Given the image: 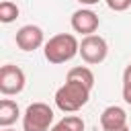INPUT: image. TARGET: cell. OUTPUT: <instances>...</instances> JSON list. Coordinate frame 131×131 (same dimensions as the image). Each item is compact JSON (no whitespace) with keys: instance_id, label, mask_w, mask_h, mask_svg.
Wrapping results in <instances>:
<instances>
[{"instance_id":"obj_1","label":"cell","mask_w":131,"mask_h":131,"mask_svg":"<svg viewBox=\"0 0 131 131\" xmlns=\"http://www.w3.org/2000/svg\"><path fill=\"white\" fill-rule=\"evenodd\" d=\"M90 90L92 88H88L86 84H82L78 80H66V84L59 86L55 92V98H53L55 106L61 113H76L88 102Z\"/></svg>"},{"instance_id":"obj_2","label":"cell","mask_w":131,"mask_h":131,"mask_svg":"<svg viewBox=\"0 0 131 131\" xmlns=\"http://www.w3.org/2000/svg\"><path fill=\"white\" fill-rule=\"evenodd\" d=\"M45 59L49 63H66L70 61L72 57H76L80 53V43L74 35L70 33H59V35H53L49 37V41L45 43Z\"/></svg>"},{"instance_id":"obj_3","label":"cell","mask_w":131,"mask_h":131,"mask_svg":"<svg viewBox=\"0 0 131 131\" xmlns=\"http://www.w3.org/2000/svg\"><path fill=\"white\" fill-rule=\"evenodd\" d=\"M53 123V111L45 102H33L23 115V131H49Z\"/></svg>"},{"instance_id":"obj_4","label":"cell","mask_w":131,"mask_h":131,"mask_svg":"<svg viewBox=\"0 0 131 131\" xmlns=\"http://www.w3.org/2000/svg\"><path fill=\"white\" fill-rule=\"evenodd\" d=\"M80 55L90 66L102 63L106 59V55H108V45L100 35H86L80 41Z\"/></svg>"},{"instance_id":"obj_5","label":"cell","mask_w":131,"mask_h":131,"mask_svg":"<svg viewBox=\"0 0 131 131\" xmlns=\"http://www.w3.org/2000/svg\"><path fill=\"white\" fill-rule=\"evenodd\" d=\"M25 72L18 68V66H12V63H6L0 68V92L4 96H12V94H18L23 92L25 88Z\"/></svg>"},{"instance_id":"obj_6","label":"cell","mask_w":131,"mask_h":131,"mask_svg":"<svg viewBox=\"0 0 131 131\" xmlns=\"http://www.w3.org/2000/svg\"><path fill=\"white\" fill-rule=\"evenodd\" d=\"M72 29L76 31V33H80V35H94V31L98 29V25H100V20H98V14L96 12H92L90 8H80V10H76L74 14H72Z\"/></svg>"},{"instance_id":"obj_7","label":"cell","mask_w":131,"mask_h":131,"mask_svg":"<svg viewBox=\"0 0 131 131\" xmlns=\"http://www.w3.org/2000/svg\"><path fill=\"white\" fill-rule=\"evenodd\" d=\"M16 45L23 51H35L43 45V29L37 25H25L16 31Z\"/></svg>"},{"instance_id":"obj_8","label":"cell","mask_w":131,"mask_h":131,"mask_svg":"<svg viewBox=\"0 0 131 131\" xmlns=\"http://www.w3.org/2000/svg\"><path fill=\"white\" fill-rule=\"evenodd\" d=\"M100 125L102 129H117V127H125L127 125V113L125 108L111 104L100 113Z\"/></svg>"},{"instance_id":"obj_9","label":"cell","mask_w":131,"mask_h":131,"mask_svg":"<svg viewBox=\"0 0 131 131\" xmlns=\"http://www.w3.org/2000/svg\"><path fill=\"white\" fill-rule=\"evenodd\" d=\"M18 115H20V108L14 100L10 98L0 100V127H10L12 123H16Z\"/></svg>"},{"instance_id":"obj_10","label":"cell","mask_w":131,"mask_h":131,"mask_svg":"<svg viewBox=\"0 0 131 131\" xmlns=\"http://www.w3.org/2000/svg\"><path fill=\"white\" fill-rule=\"evenodd\" d=\"M86 125H84V119L78 117V115H68L63 119H59L49 131H84Z\"/></svg>"},{"instance_id":"obj_11","label":"cell","mask_w":131,"mask_h":131,"mask_svg":"<svg viewBox=\"0 0 131 131\" xmlns=\"http://www.w3.org/2000/svg\"><path fill=\"white\" fill-rule=\"evenodd\" d=\"M66 80H78V82L86 84L88 88L94 86V74H92V70L86 68V66H76V68H72V70L68 72V78H66Z\"/></svg>"},{"instance_id":"obj_12","label":"cell","mask_w":131,"mask_h":131,"mask_svg":"<svg viewBox=\"0 0 131 131\" xmlns=\"http://www.w3.org/2000/svg\"><path fill=\"white\" fill-rule=\"evenodd\" d=\"M16 16H18V6H16L14 2H10V0L0 2V20H2L4 25L16 20Z\"/></svg>"},{"instance_id":"obj_13","label":"cell","mask_w":131,"mask_h":131,"mask_svg":"<svg viewBox=\"0 0 131 131\" xmlns=\"http://www.w3.org/2000/svg\"><path fill=\"white\" fill-rule=\"evenodd\" d=\"M106 6L115 12H123L131 6V0H106Z\"/></svg>"},{"instance_id":"obj_14","label":"cell","mask_w":131,"mask_h":131,"mask_svg":"<svg viewBox=\"0 0 131 131\" xmlns=\"http://www.w3.org/2000/svg\"><path fill=\"white\" fill-rule=\"evenodd\" d=\"M123 100L131 104V82H123Z\"/></svg>"},{"instance_id":"obj_15","label":"cell","mask_w":131,"mask_h":131,"mask_svg":"<svg viewBox=\"0 0 131 131\" xmlns=\"http://www.w3.org/2000/svg\"><path fill=\"white\" fill-rule=\"evenodd\" d=\"M123 82H131V63H127V68L123 72Z\"/></svg>"},{"instance_id":"obj_16","label":"cell","mask_w":131,"mask_h":131,"mask_svg":"<svg viewBox=\"0 0 131 131\" xmlns=\"http://www.w3.org/2000/svg\"><path fill=\"white\" fill-rule=\"evenodd\" d=\"M76 2H80V4H86V6H92V4H98L100 0H76Z\"/></svg>"},{"instance_id":"obj_17","label":"cell","mask_w":131,"mask_h":131,"mask_svg":"<svg viewBox=\"0 0 131 131\" xmlns=\"http://www.w3.org/2000/svg\"><path fill=\"white\" fill-rule=\"evenodd\" d=\"M102 131H129V127H117V129H102Z\"/></svg>"},{"instance_id":"obj_18","label":"cell","mask_w":131,"mask_h":131,"mask_svg":"<svg viewBox=\"0 0 131 131\" xmlns=\"http://www.w3.org/2000/svg\"><path fill=\"white\" fill-rule=\"evenodd\" d=\"M2 131H14V129H10V127H4V129H2Z\"/></svg>"}]
</instances>
